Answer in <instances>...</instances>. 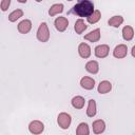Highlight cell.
<instances>
[{"label":"cell","mask_w":135,"mask_h":135,"mask_svg":"<svg viewBox=\"0 0 135 135\" xmlns=\"http://www.w3.org/2000/svg\"><path fill=\"white\" fill-rule=\"evenodd\" d=\"M94 11V3L92 0H78L70 13H73L79 17H89Z\"/></svg>","instance_id":"1"},{"label":"cell","mask_w":135,"mask_h":135,"mask_svg":"<svg viewBox=\"0 0 135 135\" xmlns=\"http://www.w3.org/2000/svg\"><path fill=\"white\" fill-rule=\"evenodd\" d=\"M37 38L41 42H46L50 38V32L47 28V25L45 22H42L37 31Z\"/></svg>","instance_id":"2"},{"label":"cell","mask_w":135,"mask_h":135,"mask_svg":"<svg viewBox=\"0 0 135 135\" xmlns=\"http://www.w3.org/2000/svg\"><path fill=\"white\" fill-rule=\"evenodd\" d=\"M58 124L62 129H68L71 124V116L66 113H60L58 115Z\"/></svg>","instance_id":"3"},{"label":"cell","mask_w":135,"mask_h":135,"mask_svg":"<svg viewBox=\"0 0 135 135\" xmlns=\"http://www.w3.org/2000/svg\"><path fill=\"white\" fill-rule=\"evenodd\" d=\"M68 25H69V21H68V19L65 17H58V18H56V20H55V27H56L57 31L63 32V31H65Z\"/></svg>","instance_id":"4"},{"label":"cell","mask_w":135,"mask_h":135,"mask_svg":"<svg viewBox=\"0 0 135 135\" xmlns=\"http://www.w3.org/2000/svg\"><path fill=\"white\" fill-rule=\"evenodd\" d=\"M127 53H128V47H127V45H124V44H119V45H117L116 47H115V50H114V52H113V55H114V57H116V58H124L126 56H127Z\"/></svg>","instance_id":"5"},{"label":"cell","mask_w":135,"mask_h":135,"mask_svg":"<svg viewBox=\"0 0 135 135\" xmlns=\"http://www.w3.org/2000/svg\"><path fill=\"white\" fill-rule=\"evenodd\" d=\"M109 51H110V49L107 44H101V45H98L95 47V55L98 58H104L108 56Z\"/></svg>","instance_id":"6"},{"label":"cell","mask_w":135,"mask_h":135,"mask_svg":"<svg viewBox=\"0 0 135 135\" xmlns=\"http://www.w3.org/2000/svg\"><path fill=\"white\" fill-rule=\"evenodd\" d=\"M31 133H34V134H39L43 131L44 129V126L41 121H38V120H35V121H32L30 123V127H28Z\"/></svg>","instance_id":"7"},{"label":"cell","mask_w":135,"mask_h":135,"mask_svg":"<svg viewBox=\"0 0 135 135\" xmlns=\"http://www.w3.org/2000/svg\"><path fill=\"white\" fill-rule=\"evenodd\" d=\"M78 52H79L80 57L85 59V58H89L91 55V47L86 43H80L78 46Z\"/></svg>","instance_id":"8"},{"label":"cell","mask_w":135,"mask_h":135,"mask_svg":"<svg viewBox=\"0 0 135 135\" xmlns=\"http://www.w3.org/2000/svg\"><path fill=\"white\" fill-rule=\"evenodd\" d=\"M80 85H81L83 89H85V90H92V89L94 88V85H95V80H94L93 78H91V77L85 76V77L81 78V80H80Z\"/></svg>","instance_id":"9"},{"label":"cell","mask_w":135,"mask_h":135,"mask_svg":"<svg viewBox=\"0 0 135 135\" xmlns=\"http://www.w3.org/2000/svg\"><path fill=\"white\" fill-rule=\"evenodd\" d=\"M32 28V22L27 19L21 21L19 24H18V31L21 33V34H26L31 31Z\"/></svg>","instance_id":"10"},{"label":"cell","mask_w":135,"mask_h":135,"mask_svg":"<svg viewBox=\"0 0 135 135\" xmlns=\"http://www.w3.org/2000/svg\"><path fill=\"white\" fill-rule=\"evenodd\" d=\"M84 39L85 40H89L91 42H96L100 39V30L99 28H96L92 32H90L89 34H86L84 36Z\"/></svg>","instance_id":"11"},{"label":"cell","mask_w":135,"mask_h":135,"mask_svg":"<svg viewBox=\"0 0 135 135\" xmlns=\"http://www.w3.org/2000/svg\"><path fill=\"white\" fill-rule=\"evenodd\" d=\"M85 70L91 74H96L99 71V64L95 60H91L85 64Z\"/></svg>","instance_id":"12"},{"label":"cell","mask_w":135,"mask_h":135,"mask_svg":"<svg viewBox=\"0 0 135 135\" xmlns=\"http://www.w3.org/2000/svg\"><path fill=\"white\" fill-rule=\"evenodd\" d=\"M105 129V124H104V121L101 120V119H98V120H95L93 122V131L94 133L96 134H100L104 131Z\"/></svg>","instance_id":"13"},{"label":"cell","mask_w":135,"mask_h":135,"mask_svg":"<svg viewBox=\"0 0 135 135\" xmlns=\"http://www.w3.org/2000/svg\"><path fill=\"white\" fill-rule=\"evenodd\" d=\"M112 89V84L110 81H107V80H103L99 83L98 85V93L100 94H105V93H109Z\"/></svg>","instance_id":"14"},{"label":"cell","mask_w":135,"mask_h":135,"mask_svg":"<svg viewBox=\"0 0 135 135\" xmlns=\"http://www.w3.org/2000/svg\"><path fill=\"white\" fill-rule=\"evenodd\" d=\"M86 27H88V25L84 23V21H83L82 19H78V20L75 22L74 28H75V31H76L77 34H82V33L86 30Z\"/></svg>","instance_id":"15"},{"label":"cell","mask_w":135,"mask_h":135,"mask_svg":"<svg viewBox=\"0 0 135 135\" xmlns=\"http://www.w3.org/2000/svg\"><path fill=\"white\" fill-rule=\"evenodd\" d=\"M133 36H134V32H133V28L131 26L127 25L122 28V37H123L124 40L130 41L133 38Z\"/></svg>","instance_id":"16"},{"label":"cell","mask_w":135,"mask_h":135,"mask_svg":"<svg viewBox=\"0 0 135 135\" xmlns=\"http://www.w3.org/2000/svg\"><path fill=\"white\" fill-rule=\"evenodd\" d=\"M62 11H63V4H61V3L53 4V5L50 7L49 14H50V16H55V15H57V14L62 13Z\"/></svg>","instance_id":"17"},{"label":"cell","mask_w":135,"mask_h":135,"mask_svg":"<svg viewBox=\"0 0 135 135\" xmlns=\"http://www.w3.org/2000/svg\"><path fill=\"white\" fill-rule=\"evenodd\" d=\"M122 22H123V18H122L121 16H113V17L108 21L109 25L114 26V27H118L119 25L122 24Z\"/></svg>","instance_id":"18"},{"label":"cell","mask_w":135,"mask_h":135,"mask_svg":"<svg viewBox=\"0 0 135 135\" xmlns=\"http://www.w3.org/2000/svg\"><path fill=\"white\" fill-rule=\"evenodd\" d=\"M96 114V102L94 99L89 100V105H88V110H86V115L89 117H93Z\"/></svg>","instance_id":"19"},{"label":"cell","mask_w":135,"mask_h":135,"mask_svg":"<svg viewBox=\"0 0 135 135\" xmlns=\"http://www.w3.org/2000/svg\"><path fill=\"white\" fill-rule=\"evenodd\" d=\"M72 105L76 109H82L84 105V98L81 96H76L72 99Z\"/></svg>","instance_id":"20"},{"label":"cell","mask_w":135,"mask_h":135,"mask_svg":"<svg viewBox=\"0 0 135 135\" xmlns=\"http://www.w3.org/2000/svg\"><path fill=\"white\" fill-rule=\"evenodd\" d=\"M100 17H101L100 12L96 9V11H94V12H93V14H92V15H90L89 17H86V20H88V22H89V23L94 24V23H96L97 21H99Z\"/></svg>","instance_id":"21"},{"label":"cell","mask_w":135,"mask_h":135,"mask_svg":"<svg viewBox=\"0 0 135 135\" xmlns=\"http://www.w3.org/2000/svg\"><path fill=\"white\" fill-rule=\"evenodd\" d=\"M22 16H23V11L22 9H15V11H13L8 15V20L12 21V22H14V21H16L17 19H19Z\"/></svg>","instance_id":"22"},{"label":"cell","mask_w":135,"mask_h":135,"mask_svg":"<svg viewBox=\"0 0 135 135\" xmlns=\"http://www.w3.org/2000/svg\"><path fill=\"white\" fill-rule=\"evenodd\" d=\"M76 133L78 135H88L89 134V128H88V124L82 122L78 126L77 130H76Z\"/></svg>","instance_id":"23"},{"label":"cell","mask_w":135,"mask_h":135,"mask_svg":"<svg viewBox=\"0 0 135 135\" xmlns=\"http://www.w3.org/2000/svg\"><path fill=\"white\" fill-rule=\"evenodd\" d=\"M9 4H11V0H1V3H0L1 9H2L3 12H5V11L8 8Z\"/></svg>","instance_id":"24"},{"label":"cell","mask_w":135,"mask_h":135,"mask_svg":"<svg viewBox=\"0 0 135 135\" xmlns=\"http://www.w3.org/2000/svg\"><path fill=\"white\" fill-rule=\"evenodd\" d=\"M132 56L135 57V46H133V49H132Z\"/></svg>","instance_id":"25"},{"label":"cell","mask_w":135,"mask_h":135,"mask_svg":"<svg viewBox=\"0 0 135 135\" xmlns=\"http://www.w3.org/2000/svg\"><path fill=\"white\" fill-rule=\"evenodd\" d=\"M17 1H18V2H20V3H25L27 0H17Z\"/></svg>","instance_id":"26"},{"label":"cell","mask_w":135,"mask_h":135,"mask_svg":"<svg viewBox=\"0 0 135 135\" xmlns=\"http://www.w3.org/2000/svg\"><path fill=\"white\" fill-rule=\"evenodd\" d=\"M36 1H37V2H40V1H42V0H36Z\"/></svg>","instance_id":"27"},{"label":"cell","mask_w":135,"mask_h":135,"mask_svg":"<svg viewBox=\"0 0 135 135\" xmlns=\"http://www.w3.org/2000/svg\"><path fill=\"white\" fill-rule=\"evenodd\" d=\"M68 1H72V0H68Z\"/></svg>","instance_id":"28"}]
</instances>
